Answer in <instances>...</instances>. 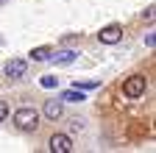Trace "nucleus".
I'll use <instances>...</instances> for the list:
<instances>
[{"instance_id":"obj_10","label":"nucleus","mask_w":156,"mask_h":153,"mask_svg":"<svg viewBox=\"0 0 156 153\" xmlns=\"http://www.w3.org/2000/svg\"><path fill=\"white\" fill-rule=\"evenodd\" d=\"M73 86H75V89H81V92H87V89H95V86H101V81H81V84L75 81Z\"/></svg>"},{"instance_id":"obj_3","label":"nucleus","mask_w":156,"mask_h":153,"mask_svg":"<svg viewBox=\"0 0 156 153\" xmlns=\"http://www.w3.org/2000/svg\"><path fill=\"white\" fill-rule=\"evenodd\" d=\"M48 148H50V153H73V139L67 134H53Z\"/></svg>"},{"instance_id":"obj_1","label":"nucleus","mask_w":156,"mask_h":153,"mask_svg":"<svg viewBox=\"0 0 156 153\" xmlns=\"http://www.w3.org/2000/svg\"><path fill=\"white\" fill-rule=\"evenodd\" d=\"M14 125H17L20 131H36V125H39V111L31 109V106L17 109V111H14Z\"/></svg>"},{"instance_id":"obj_11","label":"nucleus","mask_w":156,"mask_h":153,"mask_svg":"<svg viewBox=\"0 0 156 153\" xmlns=\"http://www.w3.org/2000/svg\"><path fill=\"white\" fill-rule=\"evenodd\" d=\"M42 86L53 89V86H58V78H56V75H42Z\"/></svg>"},{"instance_id":"obj_14","label":"nucleus","mask_w":156,"mask_h":153,"mask_svg":"<svg viewBox=\"0 0 156 153\" xmlns=\"http://www.w3.org/2000/svg\"><path fill=\"white\" fill-rule=\"evenodd\" d=\"M145 45H148V47H153V45H156V36H153V33H148V36H145Z\"/></svg>"},{"instance_id":"obj_12","label":"nucleus","mask_w":156,"mask_h":153,"mask_svg":"<svg viewBox=\"0 0 156 153\" xmlns=\"http://www.w3.org/2000/svg\"><path fill=\"white\" fill-rule=\"evenodd\" d=\"M6 117H9V103L0 100V120H6Z\"/></svg>"},{"instance_id":"obj_8","label":"nucleus","mask_w":156,"mask_h":153,"mask_svg":"<svg viewBox=\"0 0 156 153\" xmlns=\"http://www.w3.org/2000/svg\"><path fill=\"white\" fill-rule=\"evenodd\" d=\"M50 59H53L56 64H73V61L78 59V53H75V50H58V53H50Z\"/></svg>"},{"instance_id":"obj_9","label":"nucleus","mask_w":156,"mask_h":153,"mask_svg":"<svg viewBox=\"0 0 156 153\" xmlns=\"http://www.w3.org/2000/svg\"><path fill=\"white\" fill-rule=\"evenodd\" d=\"M50 53H53L50 47H34V50H31V59H34V61H48Z\"/></svg>"},{"instance_id":"obj_15","label":"nucleus","mask_w":156,"mask_h":153,"mask_svg":"<svg viewBox=\"0 0 156 153\" xmlns=\"http://www.w3.org/2000/svg\"><path fill=\"white\" fill-rule=\"evenodd\" d=\"M0 3H6V0H0Z\"/></svg>"},{"instance_id":"obj_13","label":"nucleus","mask_w":156,"mask_h":153,"mask_svg":"<svg viewBox=\"0 0 156 153\" xmlns=\"http://www.w3.org/2000/svg\"><path fill=\"white\" fill-rule=\"evenodd\" d=\"M153 11H156V9H153V6H148V9H145V14H142V17H145V20H148V23H153V17H156Z\"/></svg>"},{"instance_id":"obj_6","label":"nucleus","mask_w":156,"mask_h":153,"mask_svg":"<svg viewBox=\"0 0 156 153\" xmlns=\"http://www.w3.org/2000/svg\"><path fill=\"white\" fill-rule=\"evenodd\" d=\"M45 117L48 120H58V117H62V111H64V103L62 100H45Z\"/></svg>"},{"instance_id":"obj_2","label":"nucleus","mask_w":156,"mask_h":153,"mask_svg":"<svg viewBox=\"0 0 156 153\" xmlns=\"http://www.w3.org/2000/svg\"><path fill=\"white\" fill-rule=\"evenodd\" d=\"M145 86H148V81H145V75H131V78L123 84V95L126 98H142L145 95Z\"/></svg>"},{"instance_id":"obj_7","label":"nucleus","mask_w":156,"mask_h":153,"mask_svg":"<svg viewBox=\"0 0 156 153\" xmlns=\"http://www.w3.org/2000/svg\"><path fill=\"white\" fill-rule=\"evenodd\" d=\"M58 100H62V103H81V100H87L84 98V92L81 89H67V92H62V95H58Z\"/></svg>"},{"instance_id":"obj_4","label":"nucleus","mask_w":156,"mask_h":153,"mask_svg":"<svg viewBox=\"0 0 156 153\" xmlns=\"http://www.w3.org/2000/svg\"><path fill=\"white\" fill-rule=\"evenodd\" d=\"M120 36H123L120 25H106V28H101V33H98V42H101V45H117Z\"/></svg>"},{"instance_id":"obj_5","label":"nucleus","mask_w":156,"mask_h":153,"mask_svg":"<svg viewBox=\"0 0 156 153\" xmlns=\"http://www.w3.org/2000/svg\"><path fill=\"white\" fill-rule=\"evenodd\" d=\"M25 70H28V64H25L23 59H11V61L6 64V75H9V78H23Z\"/></svg>"}]
</instances>
